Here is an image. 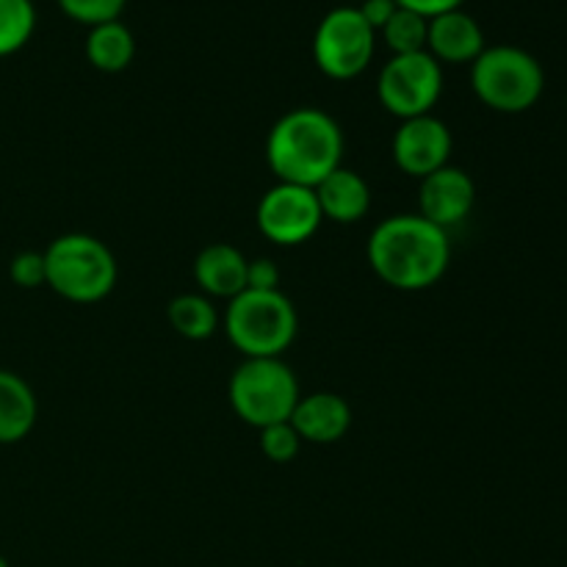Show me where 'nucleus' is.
<instances>
[{
  "label": "nucleus",
  "instance_id": "obj_21",
  "mask_svg": "<svg viewBox=\"0 0 567 567\" xmlns=\"http://www.w3.org/2000/svg\"><path fill=\"white\" fill-rule=\"evenodd\" d=\"M127 0H59V9L81 25H103L120 20Z\"/></svg>",
  "mask_w": 567,
  "mask_h": 567
},
{
  "label": "nucleus",
  "instance_id": "obj_18",
  "mask_svg": "<svg viewBox=\"0 0 567 567\" xmlns=\"http://www.w3.org/2000/svg\"><path fill=\"white\" fill-rule=\"evenodd\" d=\"M166 313H169L177 336L188 338V341H205V338L214 336L216 324H219L214 302L203 293H181V297L172 299Z\"/></svg>",
  "mask_w": 567,
  "mask_h": 567
},
{
  "label": "nucleus",
  "instance_id": "obj_20",
  "mask_svg": "<svg viewBox=\"0 0 567 567\" xmlns=\"http://www.w3.org/2000/svg\"><path fill=\"white\" fill-rule=\"evenodd\" d=\"M426 28L430 20L415 11H408L399 6L393 11L391 20L382 25V42L388 44L393 55H408V53H424L426 50Z\"/></svg>",
  "mask_w": 567,
  "mask_h": 567
},
{
  "label": "nucleus",
  "instance_id": "obj_17",
  "mask_svg": "<svg viewBox=\"0 0 567 567\" xmlns=\"http://www.w3.org/2000/svg\"><path fill=\"white\" fill-rule=\"evenodd\" d=\"M133 55H136V39H133L131 28L125 22L114 20L89 28L86 59L94 70L114 75V72H122L131 66Z\"/></svg>",
  "mask_w": 567,
  "mask_h": 567
},
{
  "label": "nucleus",
  "instance_id": "obj_23",
  "mask_svg": "<svg viewBox=\"0 0 567 567\" xmlns=\"http://www.w3.org/2000/svg\"><path fill=\"white\" fill-rule=\"evenodd\" d=\"M9 277L20 288L44 286V255L42 252H20L11 258Z\"/></svg>",
  "mask_w": 567,
  "mask_h": 567
},
{
  "label": "nucleus",
  "instance_id": "obj_13",
  "mask_svg": "<svg viewBox=\"0 0 567 567\" xmlns=\"http://www.w3.org/2000/svg\"><path fill=\"white\" fill-rule=\"evenodd\" d=\"M291 426L299 432L302 441L310 443H338L352 426V408L338 393H310L299 396L291 413Z\"/></svg>",
  "mask_w": 567,
  "mask_h": 567
},
{
  "label": "nucleus",
  "instance_id": "obj_22",
  "mask_svg": "<svg viewBox=\"0 0 567 567\" xmlns=\"http://www.w3.org/2000/svg\"><path fill=\"white\" fill-rule=\"evenodd\" d=\"M299 446H302V437L293 430L291 421H282V424H271L260 430V449H264V454L271 463H291L299 454Z\"/></svg>",
  "mask_w": 567,
  "mask_h": 567
},
{
  "label": "nucleus",
  "instance_id": "obj_16",
  "mask_svg": "<svg viewBox=\"0 0 567 567\" xmlns=\"http://www.w3.org/2000/svg\"><path fill=\"white\" fill-rule=\"evenodd\" d=\"M39 415L31 385L14 371L0 369V446L20 443L33 430Z\"/></svg>",
  "mask_w": 567,
  "mask_h": 567
},
{
  "label": "nucleus",
  "instance_id": "obj_7",
  "mask_svg": "<svg viewBox=\"0 0 567 567\" xmlns=\"http://www.w3.org/2000/svg\"><path fill=\"white\" fill-rule=\"evenodd\" d=\"M377 31L363 20L358 6L332 9L313 33V61L332 81H352L374 59Z\"/></svg>",
  "mask_w": 567,
  "mask_h": 567
},
{
  "label": "nucleus",
  "instance_id": "obj_9",
  "mask_svg": "<svg viewBox=\"0 0 567 567\" xmlns=\"http://www.w3.org/2000/svg\"><path fill=\"white\" fill-rule=\"evenodd\" d=\"M324 221L316 192L293 183H277L260 197L258 227L269 241L280 247H299L310 241Z\"/></svg>",
  "mask_w": 567,
  "mask_h": 567
},
{
  "label": "nucleus",
  "instance_id": "obj_25",
  "mask_svg": "<svg viewBox=\"0 0 567 567\" xmlns=\"http://www.w3.org/2000/svg\"><path fill=\"white\" fill-rule=\"evenodd\" d=\"M396 9H399L396 0H360V6H358V11L363 14V20L369 22L377 33L382 31V25L391 20L393 11Z\"/></svg>",
  "mask_w": 567,
  "mask_h": 567
},
{
  "label": "nucleus",
  "instance_id": "obj_6",
  "mask_svg": "<svg viewBox=\"0 0 567 567\" xmlns=\"http://www.w3.org/2000/svg\"><path fill=\"white\" fill-rule=\"evenodd\" d=\"M227 396L244 424L264 430L291 421L299 402V382L280 358H247L233 371Z\"/></svg>",
  "mask_w": 567,
  "mask_h": 567
},
{
  "label": "nucleus",
  "instance_id": "obj_1",
  "mask_svg": "<svg viewBox=\"0 0 567 567\" xmlns=\"http://www.w3.org/2000/svg\"><path fill=\"white\" fill-rule=\"evenodd\" d=\"M452 260L449 233L421 214L388 216L369 238V264L396 291H426L443 280Z\"/></svg>",
  "mask_w": 567,
  "mask_h": 567
},
{
  "label": "nucleus",
  "instance_id": "obj_4",
  "mask_svg": "<svg viewBox=\"0 0 567 567\" xmlns=\"http://www.w3.org/2000/svg\"><path fill=\"white\" fill-rule=\"evenodd\" d=\"M297 308L282 291H241L230 299L225 332L244 358H280L297 338Z\"/></svg>",
  "mask_w": 567,
  "mask_h": 567
},
{
  "label": "nucleus",
  "instance_id": "obj_15",
  "mask_svg": "<svg viewBox=\"0 0 567 567\" xmlns=\"http://www.w3.org/2000/svg\"><path fill=\"white\" fill-rule=\"evenodd\" d=\"M313 192L316 199H319L321 216L336 221V225H354L371 208L369 183H365L363 175H358L354 169H347V166H338Z\"/></svg>",
  "mask_w": 567,
  "mask_h": 567
},
{
  "label": "nucleus",
  "instance_id": "obj_26",
  "mask_svg": "<svg viewBox=\"0 0 567 567\" xmlns=\"http://www.w3.org/2000/svg\"><path fill=\"white\" fill-rule=\"evenodd\" d=\"M465 0H396V6H402V9L408 11H415V14L426 17V20H432V17L437 14H446V11H454L460 9Z\"/></svg>",
  "mask_w": 567,
  "mask_h": 567
},
{
  "label": "nucleus",
  "instance_id": "obj_12",
  "mask_svg": "<svg viewBox=\"0 0 567 567\" xmlns=\"http://www.w3.org/2000/svg\"><path fill=\"white\" fill-rule=\"evenodd\" d=\"M485 50L482 25L463 9L446 11L430 20L426 28V53L437 64H474Z\"/></svg>",
  "mask_w": 567,
  "mask_h": 567
},
{
  "label": "nucleus",
  "instance_id": "obj_8",
  "mask_svg": "<svg viewBox=\"0 0 567 567\" xmlns=\"http://www.w3.org/2000/svg\"><path fill=\"white\" fill-rule=\"evenodd\" d=\"M377 94L388 114L399 120L432 114L443 94V70L430 53L393 55L377 78Z\"/></svg>",
  "mask_w": 567,
  "mask_h": 567
},
{
  "label": "nucleus",
  "instance_id": "obj_10",
  "mask_svg": "<svg viewBox=\"0 0 567 567\" xmlns=\"http://www.w3.org/2000/svg\"><path fill=\"white\" fill-rule=\"evenodd\" d=\"M452 155V131L437 116L424 114L404 120L393 136V161L410 177H426L449 166Z\"/></svg>",
  "mask_w": 567,
  "mask_h": 567
},
{
  "label": "nucleus",
  "instance_id": "obj_14",
  "mask_svg": "<svg viewBox=\"0 0 567 567\" xmlns=\"http://www.w3.org/2000/svg\"><path fill=\"white\" fill-rule=\"evenodd\" d=\"M247 264L233 244H208L194 260V280L205 297L233 299L247 291Z\"/></svg>",
  "mask_w": 567,
  "mask_h": 567
},
{
  "label": "nucleus",
  "instance_id": "obj_24",
  "mask_svg": "<svg viewBox=\"0 0 567 567\" xmlns=\"http://www.w3.org/2000/svg\"><path fill=\"white\" fill-rule=\"evenodd\" d=\"M280 269L275 260L258 258L247 264V288L249 291H280Z\"/></svg>",
  "mask_w": 567,
  "mask_h": 567
},
{
  "label": "nucleus",
  "instance_id": "obj_27",
  "mask_svg": "<svg viewBox=\"0 0 567 567\" xmlns=\"http://www.w3.org/2000/svg\"><path fill=\"white\" fill-rule=\"evenodd\" d=\"M0 567H9V563H6V559H3V557H0Z\"/></svg>",
  "mask_w": 567,
  "mask_h": 567
},
{
  "label": "nucleus",
  "instance_id": "obj_3",
  "mask_svg": "<svg viewBox=\"0 0 567 567\" xmlns=\"http://www.w3.org/2000/svg\"><path fill=\"white\" fill-rule=\"evenodd\" d=\"M44 286L66 302L92 305L116 286V260L100 238L66 233L44 249Z\"/></svg>",
  "mask_w": 567,
  "mask_h": 567
},
{
  "label": "nucleus",
  "instance_id": "obj_2",
  "mask_svg": "<svg viewBox=\"0 0 567 567\" xmlns=\"http://www.w3.org/2000/svg\"><path fill=\"white\" fill-rule=\"evenodd\" d=\"M341 125L319 109L288 111L266 138V161L280 183L316 188L341 166Z\"/></svg>",
  "mask_w": 567,
  "mask_h": 567
},
{
  "label": "nucleus",
  "instance_id": "obj_11",
  "mask_svg": "<svg viewBox=\"0 0 567 567\" xmlns=\"http://www.w3.org/2000/svg\"><path fill=\"white\" fill-rule=\"evenodd\" d=\"M474 181H471L468 172L457 169V166H443V169L421 177V216H424L426 221H432V225L441 227V230L449 233V227L468 219V214L474 210Z\"/></svg>",
  "mask_w": 567,
  "mask_h": 567
},
{
  "label": "nucleus",
  "instance_id": "obj_5",
  "mask_svg": "<svg viewBox=\"0 0 567 567\" xmlns=\"http://www.w3.org/2000/svg\"><path fill=\"white\" fill-rule=\"evenodd\" d=\"M471 89L487 109L498 114H524L546 89L540 61L515 44H496L482 50L471 64Z\"/></svg>",
  "mask_w": 567,
  "mask_h": 567
},
{
  "label": "nucleus",
  "instance_id": "obj_19",
  "mask_svg": "<svg viewBox=\"0 0 567 567\" xmlns=\"http://www.w3.org/2000/svg\"><path fill=\"white\" fill-rule=\"evenodd\" d=\"M37 28V9L31 0H0V59L25 48Z\"/></svg>",
  "mask_w": 567,
  "mask_h": 567
}]
</instances>
